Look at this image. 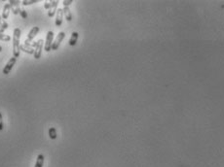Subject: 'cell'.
I'll list each match as a JSON object with an SVG mask.
<instances>
[{
  "label": "cell",
  "instance_id": "cell-1",
  "mask_svg": "<svg viewBox=\"0 0 224 167\" xmlns=\"http://www.w3.org/2000/svg\"><path fill=\"white\" fill-rule=\"evenodd\" d=\"M20 37H21V29L20 28H15L14 30V34H13V53H14V56L17 58L20 56Z\"/></svg>",
  "mask_w": 224,
  "mask_h": 167
},
{
  "label": "cell",
  "instance_id": "cell-2",
  "mask_svg": "<svg viewBox=\"0 0 224 167\" xmlns=\"http://www.w3.org/2000/svg\"><path fill=\"white\" fill-rule=\"evenodd\" d=\"M53 40H54V32L53 31H48L47 32L46 36V42H45V51L50 52L52 50V45H53Z\"/></svg>",
  "mask_w": 224,
  "mask_h": 167
},
{
  "label": "cell",
  "instance_id": "cell-3",
  "mask_svg": "<svg viewBox=\"0 0 224 167\" xmlns=\"http://www.w3.org/2000/svg\"><path fill=\"white\" fill-rule=\"evenodd\" d=\"M64 37H65V33L64 32H59V34H58V36H57V38L55 39V41L53 42V45H52V51H57L58 49H59V45H60V43L63 42V40L64 39Z\"/></svg>",
  "mask_w": 224,
  "mask_h": 167
},
{
  "label": "cell",
  "instance_id": "cell-4",
  "mask_svg": "<svg viewBox=\"0 0 224 167\" xmlns=\"http://www.w3.org/2000/svg\"><path fill=\"white\" fill-rule=\"evenodd\" d=\"M43 45H44L43 39H39L38 41H37V45H36V47H35V49H34V53H33V56H34V58H35V59H39L40 56H41Z\"/></svg>",
  "mask_w": 224,
  "mask_h": 167
},
{
  "label": "cell",
  "instance_id": "cell-5",
  "mask_svg": "<svg viewBox=\"0 0 224 167\" xmlns=\"http://www.w3.org/2000/svg\"><path fill=\"white\" fill-rule=\"evenodd\" d=\"M16 61H17V58L15 56H13L12 58H10V61L7 62V64L5 65V67L3 68V74L4 75H8L9 73L11 72V70L14 67V65L16 64Z\"/></svg>",
  "mask_w": 224,
  "mask_h": 167
},
{
  "label": "cell",
  "instance_id": "cell-6",
  "mask_svg": "<svg viewBox=\"0 0 224 167\" xmlns=\"http://www.w3.org/2000/svg\"><path fill=\"white\" fill-rule=\"evenodd\" d=\"M9 4L13 14L14 15L20 14V12H21V9H20V1H18V0H10Z\"/></svg>",
  "mask_w": 224,
  "mask_h": 167
},
{
  "label": "cell",
  "instance_id": "cell-7",
  "mask_svg": "<svg viewBox=\"0 0 224 167\" xmlns=\"http://www.w3.org/2000/svg\"><path fill=\"white\" fill-rule=\"evenodd\" d=\"M39 27L38 26H34V27L33 28H31L30 29V31H29V33L28 34V38H26V40L24 41V43H30L33 39L35 38V36L38 34V32H39Z\"/></svg>",
  "mask_w": 224,
  "mask_h": 167
},
{
  "label": "cell",
  "instance_id": "cell-8",
  "mask_svg": "<svg viewBox=\"0 0 224 167\" xmlns=\"http://www.w3.org/2000/svg\"><path fill=\"white\" fill-rule=\"evenodd\" d=\"M63 19H64V10L59 8L57 11V18L55 21L56 26H60L63 24Z\"/></svg>",
  "mask_w": 224,
  "mask_h": 167
},
{
  "label": "cell",
  "instance_id": "cell-9",
  "mask_svg": "<svg viewBox=\"0 0 224 167\" xmlns=\"http://www.w3.org/2000/svg\"><path fill=\"white\" fill-rule=\"evenodd\" d=\"M10 11H11V7H10V4L9 3H7V4H5L4 5V8H3V13H2V19H8V17H9V15H10Z\"/></svg>",
  "mask_w": 224,
  "mask_h": 167
},
{
  "label": "cell",
  "instance_id": "cell-10",
  "mask_svg": "<svg viewBox=\"0 0 224 167\" xmlns=\"http://www.w3.org/2000/svg\"><path fill=\"white\" fill-rule=\"evenodd\" d=\"M58 4H59V1H55V4L53 5V7L48 11V17H50V18H53L54 16H55V14H56V12L58 11Z\"/></svg>",
  "mask_w": 224,
  "mask_h": 167
},
{
  "label": "cell",
  "instance_id": "cell-11",
  "mask_svg": "<svg viewBox=\"0 0 224 167\" xmlns=\"http://www.w3.org/2000/svg\"><path fill=\"white\" fill-rule=\"evenodd\" d=\"M63 10H64V16L65 17V19L67 22H71L72 15H71V12L69 10V7H64Z\"/></svg>",
  "mask_w": 224,
  "mask_h": 167
},
{
  "label": "cell",
  "instance_id": "cell-12",
  "mask_svg": "<svg viewBox=\"0 0 224 167\" xmlns=\"http://www.w3.org/2000/svg\"><path fill=\"white\" fill-rule=\"evenodd\" d=\"M77 39H78V33L77 32H72L71 34V37L69 39V45L70 46H75L76 43H77Z\"/></svg>",
  "mask_w": 224,
  "mask_h": 167
},
{
  "label": "cell",
  "instance_id": "cell-13",
  "mask_svg": "<svg viewBox=\"0 0 224 167\" xmlns=\"http://www.w3.org/2000/svg\"><path fill=\"white\" fill-rule=\"evenodd\" d=\"M44 156L42 153H40L37 157V159H36V163H35V166L34 167H42L43 166V163H44Z\"/></svg>",
  "mask_w": 224,
  "mask_h": 167
},
{
  "label": "cell",
  "instance_id": "cell-14",
  "mask_svg": "<svg viewBox=\"0 0 224 167\" xmlns=\"http://www.w3.org/2000/svg\"><path fill=\"white\" fill-rule=\"evenodd\" d=\"M20 49H21L22 51H24V52H25L29 53V55H33V53H34V49L29 48V47L25 46V45H21V46H20Z\"/></svg>",
  "mask_w": 224,
  "mask_h": 167
},
{
  "label": "cell",
  "instance_id": "cell-15",
  "mask_svg": "<svg viewBox=\"0 0 224 167\" xmlns=\"http://www.w3.org/2000/svg\"><path fill=\"white\" fill-rule=\"evenodd\" d=\"M49 137L52 140H55L57 138V130L55 127H50L49 128Z\"/></svg>",
  "mask_w": 224,
  "mask_h": 167
},
{
  "label": "cell",
  "instance_id": "cell-16",
  "mask_svg": "<svg viewBox=\"0 0 224 167\" xmlns=\"http://www.w3.org/2000/svg\"><path fill=\"white\" fill-rule=\"evenodd\" d=\"M11 40V37L9 35H6V34H3V33H0V41H6L8 42Z\"/></svg>",
  "mask_w": 224,
  "mask_h": 167
},
{
  "label": "cell",
  "instance_id": "cell-17",
  "mask_svg": "<svg viewBox=\"0 0 224 167\" xmlns=\"http://www.w3.org/2000/svg\"><path fill=\"white\" fill-rule=\"evenodd\" d=\"M55 1H56V0H55ZM55 1H47V2L44 4V8H45L46 10L49 11V10L53 7V5L55 4Z\"/></svg>",
  "mask_w": 224,
  "mask_h": 167
},
{
  "label": "cell",
  "instance_id": "cell-18",
  "mask_svg": "<svg viewBox=\"0 0 224 167\" xmlns=\"http://www.w3.org/2000/svg\"><path fill=\"white\" fill-rule=\"evenodd\" d=\"M0 26H1L3 29H7L8 28V23L4 21L1 16H0Z\"/></svg>",
  "mask_w": 224,
  "mask_h": 167
},
{
  "label": "cell",
  "instance_id": "cell-19",
  "mask_svg": "<svg viewBox=\"0 0 224 167\" xmlns=\"http://www.w3.org/2000/svg\"><path fill=\"white\" fill-rule=\"evenodd\" d=\"M37 2V0H24V1L22 2L24 6H29V5H31L33 3H36Z\"/></svg>",
  "mask_w": 224,
  "mask_h": 167
},
{
  "label": "cell",
  "instance_id": "cell-20",
  "mask_svg": "<svg viewBox=\"0 0 224 167\" xmlns=\"http://www.w3.org/2000/svg\"><path fill=\"white\" fill-rule=\"evenodd\" d=\"M20 14H21V17H22L23 19H26V18H28V13H26L25 10H21Z\"/></svg>",
  "mask_w": 224,
  "mask_h": 167
},
{
  "label": "cell",
  "instance_id": "cell-21",
  "mask_svg": "<svg viewBox=\"0 0 224 167\" xmlns=\"http://www.w3.org/2000/svg\"><path fill=\"white\" fill-rule=\"evenodd\" d=\"M4 127V124H3V118H2V114L0 113V131H1Z\"/></svg>",
  "mask_w": 224,
  "mask_h": 167
},
{
  "label": "cell",
  "instance_id": "cell-22",
  "mask_svg": "<svg viewBox=\"0 0 224 167\" xmlns=\"http://www.w3.org/2000/svg\"><path fill=\"white\" fill-rule=\"evenodd\" d=\"M71 3H72V0H68V1H67V0H64V7H68V6H69Z\"/></svg>",
  "mask_w": 224,
  "mask_h": 167
},
{
  "label": "cell",
  "instance_id": "cell-23",
  "mask_svg": "<svg viewBox=\"0 0 224 167\" xmlns=\"http://www.w3.org/2000/svg\"><path fill=\"white\" fill-rule=\"evenodd\" d=\"M4 31H5V29H3L1 26H0V33H4Z\"/></svg>",
  "mask_w": 224,
  "mask_h": 167
},
{
  "label": "cell",
  "instance_id": "cell-24",
  "mask_svg": "<svg viewBox=\"0 0 224 167\" xmlns=\"http://www.w3.org/2000/svg\"><path fill=\"white\" fill-rule=\"evenodd\" d=\"M1 51H2V47L0 46V52H1Z\"/></svg>",
  "mask_w": 224,
  "mask_h": 167
}]
</instances>
